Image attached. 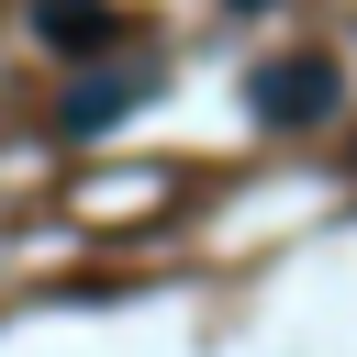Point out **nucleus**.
<instances>
[{
  "mask_svg": "<svg viewBox=\"0 0 357 357\" xmlns=\"http://www.w3.org/2000/svg\"><path fill=\"white\" fill-rule=\"evenodd\" d=\"M324 112H335V56H268V67H257V123L301 134V123H324Z\"/></svg>",
  "mask_w": 357,
  "mask_h": 357,
  "instance_id": "1",
  "label": "nucleus"
},
{
  "mask_svg": "<svg viewBox=\"0 0 357 357\" xmlns=\"http://www.w3.org/2000/svg\"><path fill=\"white\" fill-rule=\"evenodd\" d=\"M33 33H45L56 56H100V45L123 33V11H112V0H33Z\"/></svg>",
  "mask_w": 357,
  "mask_h": 357,
  "instance_id": "2",
  "label": "nucleus"
},
{
  "mask_svg": "<svg viewBox=\"0 0 357 357\" xmlns=\"http://www.w3.org/2000/svg\"><path fill=\"white\" fill-rule=\"evenodd\" d=\"M134 100H145L134 78H78V100H67V134H100V123H123Z\"/></svg>",
  "mask_w": 357,
  "mask_h": 357,
  "instance_id": "3",
  "label": "nucleus"
},
{
  "mask_svg": "<svg viewBox=\"0 0 357 357\" xmlns=\"http://www.w3.org/2000/svg\"><path fill=\"white\" fill-rule=\"evenodd\" d=\"M234 11H268V0H234Z\"/></svg>",
  "mask_w": 357,
  "mask_h": 357,
  "instance_id": "4",
  "label": "nucleus"
}]
</instances>
